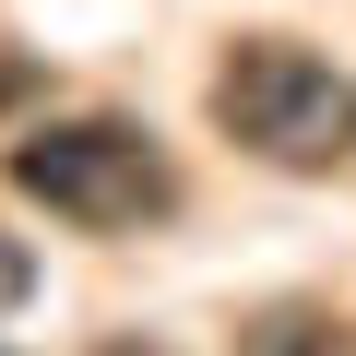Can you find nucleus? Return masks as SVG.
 Here are the masks:
<instances>
[{
    "label": "nucleus",
    "instance_id": "1",
    "mask_svg": "<svg viewBox=\"0 0 356 356\" xmlns=\"http://www.w3.org/2000/svg\"><path fill=\"white\" fill-rule=\"evenodd\" d=\"M214 131L238 143V154H261V166H285V178H332V166H356V72H332L321 48H297V36H238L226 60H214Z\"/></svg>",
    "mask_w": 356,
    "mask_h": 356
},
{
    "label": "nucleus",
    "instance_id": "2",
    "mask_svg": "<svg viewBox=\"0 0 356 356\" xmlns=\"http://www.w3.org/2000/svg\"><path fill=\"white\" fill-rule=\"evenodd\" d=\"M13 191L48 202L83 238H131V226L178 214V166H166V143L143 119H36L13 143Z\"/></svg>",
    "mask_w": 356,
    "mask_h": 356
},
{
    "label": "nucleus",
    "instance_id": "3",
    "mask_svg": "<svg viewBox=\"0 0 356 356\" xmlns=\"http://www.w3.org/2000/svg\"><path fill=\"white\" fill-rule=\"evenodd\" d=\"M250 356H344V332H332V321H309V309H273V321L250 332Z\"/></svg>",
    "mask_w": 356,
    "mask_h": 356
},
{
    "label": "nucleus",
    "instance_id": "4",
    "mask_svg": "<svg viewBox=\"0 0 356 356\" xmlns=\"http://www.w3.org/2000/svg\"><path fill=\"white\" fill-rule=\"evenodd\" d=\"M24 285H36V261H24V250H13V238H0V309H13V297H24Z\"/></svg>",
    "mask_w": 356,
    "mask_h": 356
}]
</instances>
